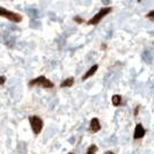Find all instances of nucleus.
<instances>
[{"label": "nucleus", "instance_id": "nucleus-1", "mask_svg": "<svg viewBox=\"0 0 154 154\" xmlns=\"http://www.w3.org/2000/svg\"><path fill=\"white\" fill-rule=\"evenodd\" d=\"M29 86H41V87H43V88H54V82H51L48 78L41 75V77H37L36 79L30 80Z\"/></svg>", "mask_w": 154, "mask_h": 154}, {"label": "nucleus", "instance_id": "nucleus-2", "mask_svg": "<svg viewBox=\"0 0 154 154\" xmlns=\"http://www.w3.org/2000/svg\"><path fill=\"white\" fill-rule=\"evenodd\" d=\"M29 123L32 129V132L35 134H39L42 129H43V121L38 116H30L29 117Z\"/></svg>", "mask_w": 154, "mask_h": 154}, {"label": "nucleus", "instance_id": "nucleus-3", "mask_svg": "<svg viewBox=\"0 0 154 154\" xmlns=\"http://www.w3.org/2000/svg\"><path fill=\"white\" fill-rule=\"evenodd\" d=\"M0 15L2 17H6L7 20L12 21V22H21L22 21V16L17 13H14V12H11V11H7L6 8L1 7L0 8Z\"/></svg>", "mask_w": 154, "mask_h": 154}, {"label": "nucleus", "instance_id": "nucleus-4", "mask_svg": "<svg viewBox=\"0 0 154 154\" xmlns=\"http://www.w3.org/2000/svg\"><path fill=\"white\" fill-rule=\"evenodd\" d=\"M111 12V7H103L101 8L100 11H99V13H96L95 15L93 16L92 19L88 21V24H97V23L100 22L101 20L104 17V16L107 15V14H109Z\"/></svg>", "mask_w": 154, "mask_h": 154}, {"label": "nucleus", "instance_id": "nucleus-5", "mask_svg": "<svg viewBox=\"0 0 154 154\" xmlns=\"http://www.w3.org/2000/svg\"><path fill=\"white\" fill-rule=\"evenodd\" d=\"M146 133V130L144 129V126L141 124H137L136 129H134V133H133V138L134 139H141Z\"/></svg>", "mask_w": 154, "mask_h": 154}, {"label": "nucleus", "instance_id": "nucleus-6", "mask_svg": "<svg viewBox=\"0 0 154 154\" xmlns=\"http://www.w3.org/2000/svg\"><path fill=\"white\" fill-rule=\"evenodd\" d=\"M100 129H101V124H100L99 118H96V117L92 118V121H91V125H89V130H91V132L96 133V132L100 131Z\"/></svg>", "mask_w": 154, "mask_h": 154}, {"label": "nucleus", "instance_id": "nucleus-7", "mask_svg": "<svg viewBox=\"0 0 154 154\" xmlns=\"http://www.w3.org/2000/svg\"><path fill=\"white\" fill-rule=\"evenodd\" d=\"M97 69H99V66H97V65H93L92 67H91V69H88V71L85 73V75L82 77V80H87L88 78H91L92 75H94V74H95V72L97 71Z\"/></svg>", "mask_w": 154, "mask_h": 154}, {"label": "nucleus", "instance_id": "nucleus-8", "mask_svg": "<svg viewBox=\"0 0 154 154\" xmlns=\"http://www.w3.org/2000/svg\"><path fill=\"white\" fill-rule=\"evenodd\" d=\"M73 84H74V79H73V78H67V79H65L62 84H60V87H62V88H65V87H72Z\"/></svg>", "mask_w": 154, "mask_h": 154}, {"label": "nucleus", "instance_id": "nucleus-9", "mask_svg": "<svg viewBox=\"0 0 154 154\" xmlns=\"http://www.w3.org/2000/svg\"><path fill=\"white\" fill-rule=\"evenodd\" d=\"M111 101H112V104H114L115 107H118V106L122 104V96H121V95H114Z\"/></svg>", "mask_w": 154, "mask_h": 154}, {"label": "nucleus", "instance_id": "nucleus-10", "mask_svg": "<svg viewBox=\"0 0 154 154\" xmlns=\"http://www.w3.org/2000/svg\"><path fill=\"white\" fill-rule=\"evenodd\" d=\"M96 152H97V146L96 145H91V146L88 147L86 154H95Z\"/></svg>", "mask_w": 154, "mask_h": 154}, {"label": "nucleus", "instance_id": "nucleus-11", "mask_svg": "<svg viewBox=\"0 0 154 154\" xmlns=\"http://www.w3.org/2000/svg\"><path fill=\"white\" fill-rule=\"evenodd\" d=\"M146 17L147 19H149V20H154V9L153 11H151L149 13H147Z\"/></svg>", "mask_w": 154, "mask_h": 154}, {"label": "nucleus", "instance_id": "nucleus-12", "mask_svg": "<svg viewBox=\"0 0 154 154\" xmlns=\"http://www.w3.org/2000/svg\"><path fill=\"white\" fill-rule=\"evenodd\" d=\"M73 20L75 21L77 23H84V19H81V17H79V16H75V17H73Z\"/></svg>", "mask_w": 154, "mask_h": 154}, {"label": "nucleus", "instance_id": "nucleus-13", "mask_svg": "<svg viewBox=\"0 0 154 154\" xmlns=\"http://www.w3.org/2000/svg\"><path fill=\"white\" fill-rule=\"evenodd\" d=\"M0 81H1V82H0V85L1 86L6 82V78H5V75H1V77H0Z\"/></svg>", "mask_w": 154, "mask_h": 154}, {"label": "nucleus", "instance_id": "nucleus-14", "mask_svg": "<svg viewBox=\"0 0 154 154\" xmlns=\"http://www.w3.org/2000/svg\"><path fill=\"white\" fill-rule=\"evenodd\" d=\"M138 111H139V107H137V108H136V110H134V116H137Z\"/></svg>", "mask_w": 154, "mask_h": 154}, {"label": "nucleus", "instance_id": "nucleus-15", "mask_svg": "<svg viewBox=\"0 0 154 154\" xmlns=\"http://www.w3.org/2000/svg\"><path fill=\"white\" fill-rule=\"evenodd\" d=\"M103 154H115L114 152H111V151H107V152H104Z\"/></svg>", "mask_w": 154, "mask_h": 154}, {"label": "nucleus", "instance_id": "nucleus-16", "mask_svg": "<svg viewBox=\"0 0 154 154\" xmlns=\"http://www.w3.org/2000/svg\"><path fill=\"white\" fill-rule=\"evenodd\" d=\"M69 154H74V153H72V152H71V153H69Z\"/></svg>", "mask_w": 154, "mask_h": 154}]
</instances>
